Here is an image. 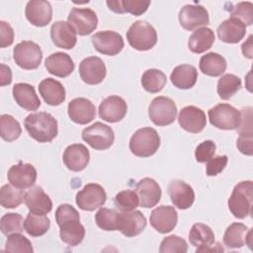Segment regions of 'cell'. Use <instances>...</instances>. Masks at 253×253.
I'll return each mask as SVG.
<instances>
[{
  "mask_svg": "<svg viewBox=\"0 0 253 253\" xmlns=\"http://www.w3.org/2000/svg\"><path fill=\"white\" fill-rule=\"evenodd\" d=\"M55 221L59 226L60 239L69 246L81 243L85 236V228L80 223L77 210L68 204L60 205L55 211Z\"/></svg>",
  "mask_w": 253,
  "mask_h": 253,
  "instance_id": "cell-1",
  "label": "cell"
},
{
  "mask_svg": "<svg viewBox=\"0 0 253 253\" xmlns=\"http://www.w3.org/2000/svg\"><path fill=\"white\" fill-rule=\"evenodd\" d=\"M25 127L32 138L39 142H50L58 132L57 121L48 113H33L26 117Z\"/></svg>",
  "mask_w": 253,
  "mask_h": 253,
  "instance_id": "cell-2",
  "label": "cell"
},
{
  "mask_svg": "<svg viewBox=\"0 0 253 253\" xmlns=\"http://www.w3.org/2000/svg\"><path fill=\"white\" fill-rule=\"evenodd\" d=\"M253 199L252 181H241L234 186L228 199V209L237 218H245L251 213Z\"/></svg>",
  "mask_w": 253,
  "mask_h": 253,
  "instance_id": "cell-3",
  "label": "cell"
},
{
  "mask_svg": "<svg viewBox=\"0 0 253 253\" xmlns=\"http://www.w3.org/2000/svg\"><path fill=\"white\" fill-rule=\"evenodd\" d=\"M160 146V136L152 127L137 129L129 140V150L137 157H149Z\"/></svg>",
  "mask_w": 253,
  "mask_h": 253,
  "instance_id": "cell-4",
  "label": "cell"
},
{
  "mask_svg": "<svg viewBox=\"0 0 253 253\" xmlns=\"http://www.w3.org/2000/svg\"><path fill=\"white\" fill-rule=\"evenodd\" d=\"M126 40L131 47L144 51L151 49L157 42V33L152 25L145 21H136L126 32Z\"/></svg>",
  "mask_w": 253,
  "mask_h": 253,
  "instance_id": "cell-5",
  "label": "cell"
},
{
  "mask_svg": "<svg viewBox=\"0 0 253 253\" xmlns=\"http://www.w3.org/2000/svg\"><path fill=\"white\" fill-rule=\"evenodd\" d=\"M13 58L18 66L26 70L37 69L42 59L40 45L31 41H23L13 49Z\"/></svg>",
  "mask_w": 253,
  "mask_h": 253,
  "instance_id": "cell-6",
  "label": "cell"
},
{
  "mask_svg": "<svg viewBox=\"0 0 253 253\" xmlns=\"http://www.w3.org/2000/svg\"><path fill=\"white\" fill-rule=\"evenodd\" d=\"M148 116L151 122L159 126H169L176 120L177 107L174 101L168 97L154 98L148 108Z\"/></svg>",
  "mask_w": 253,
  "mask_h": 253,
  "instance_id": "cell-7",
  "label": "cell"
},
{
  "mask_svg": "<svg viewBox=\"0 0 253 253\" xmlns=\"http://www.w3.org/2000/svg\"><path fill=\"white\" fill-rule=\"evenodd\" d=\"M210 123L219 129H236L240 124V111L229 104H218L209 110Z\"/></svg>",
  "mask_w": 253,
  "mask_h": 253,
  "instance_id": "cell-8",
  "label": "cell"
},
{
  "mask_svg": "<svg viewBox=\"0 0 253 253\" xmlns=\"http://www.w3.org/2000/svg\"><path fill=\"white\" fill-rule=\"evenodd\" d=\"M82 138L92 148L96 150H105L111 147L114 143L115 134L111 126L101 122H96L83 129Z\"/></svg>",
  "mask_w": 253,
  "mask_h": 253,
  "instance_id": "cell-9",
  "label": "cell"
},
{
  "mask_svg": "<svg viewBox=\"0 0 253 253\" xmlns=\"http://www.w3.org/2000/svg\"><path fill=\"white\" fill-rule=\"evenodd\" d=\"M67 21L79 36L90 35L98 26L97 15L89 8H72Z\"/></svg>",
  "mask_w": 253,
  "mask_h": 253,
  "instance_id": "cell-10",
  "label": "cell"
},
{
  "mask_svg": "<svg viewBox=\"0 0 253 253\" xmlns=\"http://www.w3.org/2000/svg\"><path fill=\"white\" fill-rule=\"evenodd\" d=\"M107 200L104 188L95 183L87 184L76 194V204L83 211H92L102 207Z\"/></svg>",
  "mask_w": 253,
  "mask_h": 253,
  "instance_id": "cell-11",
  "label": "cell"
},
{
  "mask_svg": "<svg viewBox=\"0 0 253 253\" xmlns=\"http://www.w3.org/2000/svg\"><path fill=\"white\" fill-rule=\"evenodd\" d=\"M95 49L106 55H116L124 48V40L120 34L114 31H101L91 38Z\"/></svg>",
  "mask_w": 253,
  "mask_h": 253,
  "instance_id": "cell-12",
  "label": "cell"
},
{
  "mask_svg": "<svg viewBox=\"0 0 253 253\" xmlns=\"http://www.w3.org/2000/svg\"><path fill=\"white\" fill-rule=\"evenodd\" d=\"M178 18L180 25L187 31H193L210 23L209 13L202 5H185L179 11Z\"/></svg>",
  "mask_w": 253,
  "mask_h": 253,
  "instance_id": "cell-13",
  "label": "cell"
},
{
  "mask_svg": "<svg viewBox=\"0 0 253 253\" xmlns=\"http://www.w3.org/2000/svg\"><path fill=\"white\" fill-rule=\"evenodd\" d=\"M79 74L86 84L96 85L105 79L107 68L100 57L89 56L80 62Z\"/></svg>",
  "mask_w": 253,
  "mask_h": 253,
  "instance_id": "cell-14",
  "label": "cell"
},
{
  "mask_svg": "<svg viewBox=\"0 0 253 253\" xmlns=\"http://www.w3.org/2000/svg\"><path fill=\"white\" fill-rule=\"evenodd\" d=\"M146 226V218L139 211L119 212L118 229L126 237H134L140 234Z\"/></svg>",
  "mask_w": 253,
  "mask_h": 253,
  "instance_id": "cell-15",
  "label": "cell"
},
{
  "mask_svg": "<svg viewBox=\"0 0 253 253\" xmlns=\"http://www.w3.org/2000/svg\"><path fill=\"white\" fill-rule=\"evenodd\" d=\"M11 185L19 189H28L35 185L37 180V170L30 163L19 162L10 167L7 174Z\"/></svg>",
  "mask_w": 253,
  "mask_h": 253,
  "instance_id": "cell-16",
  "label": "cell"
},
{
  "mask_svg": "<svg viewBox=\"0 0 253 253\" xmlns=\"http://www.w3.org/2000/svg\"><path fill=\"white\" fill-rule=\"evenodd\" d=\"M178 122L184 130L191 133H199L205 128L207 118L202 109L196 106H187L180 111Z\"/></svg>",
  "mask_w": 253,
  "mask_h": 253,
  "instance_id": "cell-17",
  "label": "cell"
},
{
  "mask_svg": "<svg viewBox=\"0 0 253 253\" xmlns=\"http://www.w3.org/2000/svg\"><path fill=\"white\" fill-rule=\"evenodd\" d=\"M150 224L159 233H168L174 229L178 221V213L174 207L160 206L150 214Z\"/></svg>",
  "mask_w": 253,
  "mask_h": 253,
  "instance_id": "cell-18",
  "label": "cell"
},
{
  "mask_svg": "<svg viewBox=\"0 0 253 253\" xmlns=\"http://www.w3.org/2000/svg\"><path fill=\"white\" fill-rule=\"evenodd\" d=\"M173 205L179 210H187L192 207L195 201L193 188L182 180H172L167 189Z\"/></svg>",
  "mask_w": 253,
  "mask_h": 253,
  "instance_id": "cell-19",
  "label": "cell"
},
{
  "mask_svg": "<svg viewBox=\"0 0 253 253\" xmlns=\"http://www.w3.org/2000/svg\"><path fill=\"white\" fill-rule=\"evenodd\" d=\"M25 15L27 20L36 27H44L52 19V8L48 1L32 0L26 5Z\"/></svg>",
  "mask_w": 253,
  "mask_h": 253,
  "instance_id": "cell-20",
  "label": "cell"
},
{
  "mask_svg": "<svg viewBox=\"0 0 253 253\" xmlns=\"http://www.w3.org/2000/svg\"><path fill=\"white\" fill-rule=\"evenodd\" d=\"M127 112L126 101L119 96H109L99 106V116L108 123L122 121Z\"/></svg>",
  "mask_w": 253,
  "mask_h": 253,
  "instance_id": "cell-21",
  "label": "cell"
},
{
  "mask_svg": "<svg viewBox=\"0 0 253 253\" xmlns=\"http://www.w3.org/2000/svg\"><path fill=\"white\" fill-rule=\"evenodd\" d=\"M135 192L139 199V205L142 208H153L161 199V188L152 178H143L138 181Z\"/></svg>",
  "mask_w": 253,
  "mask_h": 253,
  "instance_id": "cell-22",
  "label": "cell"
},
{
  "mask_svg": "<svg viewBox=\"0 0 253 253\" xmlns=\"http://www.w3.org/2000/svg\"><path fill=\"white\" fill-rule=\"evenodd\" d=\"M68 116L72 122L86 125L92 122L96 116L94 104L86 98H75L68 103Z\"/></svg>",
  "mask_w": 253,
  "mask_h": 253,
  "instance_id": "cell-23",
  "label": "cell"
},
{
  "mask_svg": "<svg viewBox=\"0 0 253 253\" xmlns=\"http://www.w3.org/2000/svg\"><path fill=\"white\" fill-rule=\"evenodd\" d=\"M62 160L69 170L79 172L87 167L90 160V153L84 144L74 143L65 148Z\"/></svg>",
  "mask_w": 253,
  "mask_h": 253,
  "instance_id": "cell-24",
  "label": "cell"
},
{
  "mask_svg": "<svg viewBox=\"0 0 253 253\" xmlns=\"http://www.w3.org/2000/svg\"><path fill=\"white\" fill-rule=\"evenodd\" d=\"M24 202L31 212L39 214H46L52 209V202L49 196L40 186L31 187L25 193Z\"/></svg>",
  "mask_w": 253,
  "mask_h": 253,
  "instance_id": "cell-25",
  "label": "cell"
},
{
  "mask_svg": "<svg viewBox=\"0 0 253 253\" xmlns=\"http://www.w3.org/2000/svg\"><path fill=\"white\" fill-rule=\"evenodd\" d=\"M252 230L241 222H233L226 229L223 234V243L227 248L236 249L241 248L245 244L251 246Z\"/></svg>",
  "mask_w": 253,
  "mask_h": 253,
  "instance_id": "cell-26",
  "label": "cell"
},
{
  "mask_svg": "<svg viewBox=\"0 0 253 253\" xmlns=\"http://www.w3.org/2000/svg\"><path fill=\"white\" fill-rule=\"evenodd\" d=\"M50 38L55 46L64 49L73 48L77 42L76 32L64 21H57L51 25Z\"/></svg>",
  "mask_w": 253,
  "mask_h": 253,
  "instance_id": "cell-27",
  "label": "cell"
},
{
  "mask_svg": "<svg viewBox=\"0 0 253 253\" xmlns=\"http://www.w3.org/2000/svg\"><path fill=\"white\" fill-rule=\"evenodd\" d=\"M190 243L197 247L196 252L211 251L214 242V233L211 228L204 223H194L189 232Z\"/></svg>",
  "mask_w": 253,
  "mask_h": 253,
  "instance_id": "cell-28",
  "label": "cell"
},
{
  "mask_svg": "<svg viewBox=\"0 0 253 253\" xmlns=\"http://www.w3.org/2000/svg\"><path fill=\"white\" fill-rule=\"evenodd\" d=\"M218 39L226 43L239 42L246 34V26L238 19L230 17L217 27Z\"/></svg>",
  "mask_w": 253,
  "mask_h": 253,
  "instance_id": "cell-29",
  "label": "cell"
},
{
  "mask_svg": "<svg viewBox=\"0 0 253 253\" xmlns=\"http://www.w3.org/2000/svg\"><path fill=\"white\" fill-rule=\"evenodd\" d=\"M44 65L50 74L60 78L69 76L75 67L72 58L67 53L60 51L47 56Z\"/></svg>",
  "mask_w": 253,
  "mask_h": 253,
  "instance_id": "cell-30",
  "label": "cell"
},
{
  "mask_svg": "<svg viewBox=\"0 0 253 253\" xmlns=\"http://www.w3.org/2000/svg\"><path fill=\"white\" fill-rule=\"evenodd\" d=\"M12 93L16 103L26 111H37L41 106V101L31 84L17 83L13 86Z\"/></svg>",
  "mask_w": 253,
  "mask_h": 253,
  "instance_id": "cell-31",
  "label": "cell"
},
{
  "mask_svg": "<svg viewBox=\"0 0 253 253\" xmlns=\"http://www.w3.org/2000/svg\"><path fill=\"white\" fill-rule=\"evenodd\" d=\"M40 95L49 106H58L65 100V89L63 85L53 79L45 78L39 84Z\"/></svg>",
  "mask_w": 253,
  "mask_h": 253,
  "instance_id": "cell-32",
  "label": "cell"
},
{
  "mask_svg": "<svg viewBox=\"0 0 253 253\" xmlns=\"http://www.w3.org/2000/svg\"><path fill=\"white\" fill-rule=\"evenodd\" d=\"M198 79L197 68L190 64H182L176 66L171 75L170 80L172 84L179 89H190L192 88Z\"/></svg>",
  "mask_w": 253,
  "mask_h": 253,
  "instance_id": "cell-33",
  "label": "cell"
},
{
  "mask_svg": "<svg viewBox=\"0 0 253 253\" xmlns=\"http://www.w3.org/2000/svg\"><path fill=\"white\" fill-rule=\"evenodd\" d=\"M214 42V34L210 28L196 30L189 38L188 47L194 53H203L210 49Z\"/></svg>",
  "mask_w": 253,
  "mask_h": 253,
  "instance_id": "cell-34",
  "label": "cell"
},
{
  "mask_svg": "<svg viewBox=\"0 0 253 253\" xmlns=\"http://www.w3.org/2000/svg\"><path fill=\"white\" fill-rule=\"evenodd\" d=\"M199 67L204 74L217 77L226 70V60L216 52H209L201 57Z\"/></svg>",
  "mask_w": 253,
  "mask_h": 253,
  "instance_id": "cell-35",
  "label": "cell"
},
{
  "mask_svg": "<svg viewBox=\"0 0 253 253\" xmlns=\"http://www.w3.org/2000/svg\"><path fill=\"white\" fill-rule=\"evenodd\" d=\"M110 10L115 13H129L134 16H140L146 12L150 5L148 0H115L106 3Z\"/></svg>",
  "mask_w": 253,
  "mask_h": 253,
  "instance_id": "cell-36",
  "label": "cell"
},
{
  "mask_svg": "<svg viewBox=\"0 0 253 253\" xmlns=\"http://www.w3.org/2000/svg\"><path fill=\"white\" fill-rule=\"evenodd\" d=\"M50 225V220L45 214H39L29 212L25 221L24 228L26 232L32 237H39L47 232Z\"/></svg>",
  "mask_w": 253,
  "mask_h": 253,
  "instance_id": "cell-37",
  "label": "cell"
},
{
  "mask_svg": "<svg viewBox=\"0 0 253 253\" xmlns=\"http://www.w3.org/2000/svg\"><path fill=\"white\" fill-rule=\"evenodd\" d=\"M167 82L166 75L159 69L150 68L144 71L141 76V85L149 93L160 92Z\"/></svg>",
  "mask_w": 253,
  "mask_h": 253,
  "instance_id": "cell-38",
  "label": "cell"
},
{
  "mask_svg": "<svg viewBox=\"0 0 253 253\" xmlns=\"http://www.w3.org/2000/svg\"><path fill=\"white\" fill-rule=\"evenodd\" d=\"M241 88V79L231 73L222 75L217 82L216 91L220 99L229 100Z\"/></svg>",
  "mask_w": 253,
  "mask_h": 253,
  "instance_id": "cell-39",
  "label": "cell"
},
{
  "mask_svg": "<svg viewBox=\"0 0 253 253\" xmlns=\"http://www.w3.org/2000/svg\"><path fill=\"white\" fill-rule=\"evenodd\" d=\"M21 133V126L13 116L7 114L0 116V134L5 141H14L19 138Z\"/></svg>",
  "mask_w": 253,
  "mask_h": 253,
  "instance_id": "cell-40",
  "label": "cell"
},
{
  "mask_svg": "<svg viewBox=\"0 0 253 253\" xmlns=\"http://www.w3.org/2000/svg\"><path fill=\"white\" fill-rule=\"evenodd\" d=\"M25 194L22 189L13 187V185H3L0 190V204L5 209H14L19 207L24 201Z\"/></svg>",
  "mask_w": 253,
  "mask_h": 253,
  "instance_id": "cell-41",
  "label": "cell"
},
{
  "mask_svg": "<svg viewBox=\"0 0 253 253\" xmlns=\"http://www.w3.org/2000/svg\"><path fill=\"white\" fill-rule=\"evenodd\" d=\"M118 219H119V211L101 208L95 214L96 224L103 230L106 231H114L118 229Z\"/></svg>",
  "mask_w": 253,
  "mask_h": 253,
  "instance_id": "cell-42",
  "label": "cell"
},
{
  "mask_svg": "<svg viewBox=\"0 0 253 253\" xmlns=\"http://www.w3.org/2000/svg\"><path fill=\"white\" fill-rule=\"evenodd\" d=\"M24 218L21 214L8 212L0 219V229L4 235L21 233L24 230Z\"/></svg>",
  "mask_w": 253,
  "mask_h": 253,
  "instance_id": "cell-43",
  "label": "cell"
},
{
  "mask_svg": "<svg viewBox=\"0 0 253 253\" xmlns=\"http://www.w3.org/2000/svg\"><path fill=\"white\" fill-rule=\"evenodd\" d=\"M115 206L122 211L135 210L139 205V199L135 191L124 190L119 192L114 199Z\"/></svg>",
  "mask_w": 253,
  "mask_h": 253,
  "instance_id": "cell-44",
  "label": "cell"
},
{
  "mask_svg": "<svg viewBox=\"0 0 253 253\" xmlns=\"http://www.w3.org/2000/svg\"><path fill=\"white\" fill-rule=\"evenodd\" d=\"M5 251L19 252V253H32L34 251L31 241L21 233H13L8 235L5 243Z\"/></svg>",
  "mask_w": 253,
  "mask_h": 253,
  "instance_id": "cell-45",
  "label": "cell"
},
{
  "mask_svg": "<svg viewBox=\"0 0 253 253\" xmlns=\"http://www.w3.org/2000/svg\"><path fill=\"white\" fill-rule=\"evenodd\" d=\"M188 244L185 239L178 235L166 236L160 243V253H186Z\"/></svg>",
  "mask_w": 253,
  "mask_h": 253,
  "instance_id": "cell-46",
  "label": "cell"
},
{
  "mask_svg": "<svg viewBox=\"0 0 253 253\" xmlns=\"http://www.w3.org/2000/svg\"><path fill=\"white\" fill-rule=\"evenodd\" d=\"M232 18L238 19L245 26L253 23V4L251 2H239L230 10Z\"/></svg>",
  "mask_w": 253,
  "mask_h": 253,
  "instance_id": "cell-47",
  "label": "cell"
},
{
  "mask_svg": "<svg viewBox=\"0 0 253 253\" xmlns=\"http://www.w3.org/2000/svg\"><path fill=\"white\" fill-rule=\"evenodd\" d=\"M215 153V144L212 140H205L200 143L195 150L196 160L200 163L209 161Z\"/></svg>",
  "mask_w": 253,
  "mask_h": 253,
  "instance_id": "cell-48",
  "label": "cell"
},
{
  "mask_svg": "<svg viewBox=\"0 0 253 253\" xmlns=\"http://www.w3.org/2000/svg\"><path fill=\"white\" fill-rule=\"evenodd\" d=\"M228 158L226 155H218L211 158L207 164V175L215 176L223 171L227 164Z\"/></svg>",
  "mask_w": 253,
  "mask_h": 253,
  "instance_id": "cell-49",
  "label": "cell"
},
{
  "mask_svg": "<svg viewBox=\"0 0 253 253\" xmlns=\"http://www.w3.org/2000/svg\"><path fill=\"white\" fill-rule=\"evenodd\" d=\"M241 120L236 128L239 134H252V108L247 107L240 110Z\"/></svg>",
  "mask_w": 253,
  "mask_h": 253,
  "instance_id": "cell-50",
  "label": "cell"
},
{
  "mask_svg": "<svg viewBox=\"0 0 253 253\" xmlns=\"http://www.w3.org/2000/svg\"><path fill=\"white\" fill-rule=\"evenodd\" d=\"M14 42V30L9 23L0 21V46L6 47Z\"/></svg>",
  "mask_w": 253,
  "mask_h": 253,
  "instance_id": "cell-51",
  "label": "cell"
},
{
  "mask_svg": "<svg viewBox=\"0 0 253 253\" xmlns=\"http://www.w3.org/2000/svg\"><path fill=\"white\" fill-rule=\"evenodd\" d=\"M252 142H253L252 134H239L236 145L241 153L251 156L253 153Z\"/></svg>",
  "mask_w": 253,
  "mask_h": 253,
  "instance_id": "cell-52",
  "label": "cell"
},
{
  "mask_svg": "<svg viewBox=\"0 0 253 253\" xmlns=\"http://www.w3.org/2000/svg\"><path fill=\"white\" fill-rule=\"evenodd\" d=\"M1 71H0V78H1V86L9 85L12 82V72L9 66L5 64H1Z\"/></svg>",
  "mask_w": 253,
  "mask_h": 253,
  "instance_id": "cell-53",
  "label": "cell"
},
{
  "mask_svg": "<svg viewBox=\"0 0 253 253\" xmlns=\"http://www.w3.org/2000/svg\"><path fill=\"white\" fill-rule=\"evenodd\" d=\"M241 49H242V53L244 54V56L248 57V58H252V35H250L248 37V40L243 42V44L241 45Z\"/></svg>",
  "mask_w": 253,
  "mask_h": 253,
  "instance_id": "cell-54",
  "label": "cell"
}]
</instances>
